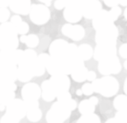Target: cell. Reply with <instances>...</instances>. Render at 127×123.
I'll return each instance as SVG.
<instances>
[{"label":"cell","instance_id":"cell-1","mask_svg":"<svg viewBox=\"0 0 127 123\" xmlns=\"http://www.w3.org/2000/svg\"><path fill=\"white\" fill-rule=\"evenodd\" d=\"M19 47L18 33L10 22L2 23L0 25V50L17 49Z\"/></svg>","mask_w":127,"mask_h":123},{"label":"cell","instance_id":"cell-2","mask_svg":"<svg viewBox=\"0 0 127 123\" xmlns=\"http://www.w3.org/2000/svg\"><path fill=\"white\" fill-rule=\"evenodd\" d=\"M32 23L36 25H43L50 20L51 11L45 4H31L29 13Z\"/></svg>","mask_w":127,"mask_h":123},{"label":"cell","instance_id":"cell-3","mask_svg":"<svg viewBox=\"0 0 127 123\" xmlns=\"http://www.w3.org/2000/svg\"><path fill=\"white\" fill-rule=\"evenodd\" d=\"M118 36V29L114 23L109 26L97 30L95 40L98 44H115Z\"/></svg>","mask_w":127,"mask_h":123},{"label":"cell","instance_id":"cell-4","mask_svg":"<svg viewBox=\"0 0 127 123\" xmlns=\"http://www.w3.org/2000/svg\"><path fill=\"white\" fill-rule=\"evenodd\" d=\"M83 4H67L64 8V19L70 23H75L81 20L83 17Z\"/></svg>","mask_w":127,"mask_h":123},{"label":"cell","instance_id":"cell-5","mask_svg":"<svg viewBox=\"0 0 127 123\" xmlns=\"http://www.w3.org/2000/svg\"><path fill=\"white\" fill-rule=\"evenodd\" d=\"M62 33L72 40H81L85 35V30L81 25H73L71 23L64 24L62 28Z\"/></svg>","mask_w":127,"mask_h":123},{"label":"cell","instance_id":"cell-6","mask_svg":"<svg viewBox=\"0 0 127 123\" xmlns=\"http://www.w3.org/2000/svg\"><path fill=\"white\" fill-rule=\"evenodd\" d=\"M113 23L114 20L112 19L109 12L104 9H101L97 14L96 16L93 19V27L94 28V29L96 31L103 29V28L109 26Z\"/></svg>","mask_w":127,"mask_h":123},{"label":"cell","instance_id":"cell-7","mask_svg":"<svg viewBox=\"0 0 127 123\" xmlns=\"http://www.w3.org/2000/svg\"><path fill=\"white\" fill-rule=\"evenodd\" d=\"M102 9V5L98 0H84L83 5V16L93 19Z\"/></svg>","mask_w":127,"mask_h":123},{"label":"cell","instance_id":"cell-8","mask_svg":"<svg viewBox=\"0 0 127 123\" xmlns=\"http://www.w3.org/2000/svg\"><path fill=\"white\" fill-rule=\"evenodd\" d=\"M8 7L16 14L28 15L31 7V0H8Z\"/></svg>","mask_w":127,"mask_h":123},{"label":"cell","instance_id":"cell-9","mask_svg":"<svg viewBox=\"0 0 127 123\" xmlns=\"http://www.w3.org/2000/svg\"><path fill=\"white\" fill-rule=\"evenodd\" d=\"M68 45L69 43H67L66 40H56L53 41L50 45L49 51H50L51 56L52 57H59L67 52Z\"/></svg>","mask_w":127,"mask_h":123},{"label":"cell","instance_id":"cell-10","mask_svg":"<svg viewBox=\"0 0 127 123\" xmlns=\"http://www.w3.org/2000/svg\"><path fill=\"white\" fill-rule=\"evenodd\" d=\"M115 44H98L94 51L96 60H104L115 55Z\"/></svg>","mask_w":127,"mask_h":123},{"label":"cell","instance_id":"cell-11","mask_svg":"<svg viewBox=\"0 0 127 123\" xmlns=\"http://www.w3.org/2000/svg\"><path fill=\"white\" fill-rule=\"evenodd\" d=\"M10 23L14 25V27L15 28L17 33L18 34H26L30 30V26L29 24L25 22V21L22 20L21 17L19 16V14H15L11 18V20H10Z\"/></svg>","mask_w":127,"mask_h":123},{"label":"cell","instance_id":"cell-12","mask_svg":"<svg viewBox=\"0 0 127 123\" xmlns=\"http://www.w3.org/2000/svg\"><path fill=\"white\" fill-rule=\"evenodd\" d=\"M19 40L26 44L29 48H35L39 44V42H40L39 37L35 34H29V35L23 34V35L20 36Z\"/></svg>","mask_w":127,"mask_h":123},{"label":"cell","instance_id":"cell-13","mask_svg":"<svg viewBox=\"0 0 127 123\" xmlns=\"http://www.w3.org/2000/svg\"><path fill=\"white\" fill-rule=\"evenodd\" d=\"M77 53L82 60H89L93 55L92 47L87 44H81L77 48Z\"/></svg>","mask_w":127,"mask_h":123},{"label":"cell","instance_id":"cell-14","mask_svg":"<svg viewBox=\"0 0 127 123\" xmlns=\"http://www.w3.org/2000/svg\"><path fill=\"white\" fill-rule=\"evenodd\" d=\"M10 17V12L7 8H0V23L7 22Z\"/></svg>","mask_w":127,"mask_h":123},{"label":"cell","instance_id":"cell-15","mask_svg":"<svg viewBox=\"0 0 127 123\" xmlns=\"http://www.w3.org/2000/svg\"><path fill=\"white\" fill-rule=\"evenodd\" d=\"M109 14H110L113 20L115 21L118 17L120 15V14H121V9L118 6H115V7H113L111 8V10L109 11Z\"/></svg>","mask_w":127,"mask_h":123},{"label":"cell","instance_id":"cell-16","mask_svg":"<svg viewBox=\"0 0 127 123\" xmlns=\"http://www.w3.org/2000/svg\"><path fill=\"white\" fill-rule=\"evenodd\" d=\"M65 6H66V4H65L64 0H56V1H55L54 7H55L56 9L62 10V8H65Z\"/></svg>","mask_w":127,"mask_h":123},{"label":"cell","instance_id":"cell-17","mask_svg":"<svg viewBox=\"0 0 127 123\" xmlns=\"http://www.w3.org/2000/svg\"><path fill=\"white\" fill-rule=\"evenodd\" d=\"M119 1L120 0H104L105 5L108 6V7H110V8L117 6V4H119Z\"/></svg>","mask_w":127,"mask_h":123},{"label":"cell","instance_id":"cell-18","mask_svg":"<svg viewBox=\"0 0 127 123\" xmlns=\"http://www.w3.org/2000/svg\"><path fill=\"white\" fill-rule=\"evenodd\" d=\"M120 55L124 58H127V44H123L120 49Z\"/></svg>","mask_w":127,"mask_h":123},{"label":"cell","instance_id":"cell-19","mask_svg":"<svg viewBox=\"0 0 127 123\" xmlns=\"http://www.w3.org/2000/svg\"><path fill=\"white\" fill-rule=\"evenodd\" d=\"M8 6V0H0V8H7Z\"/></svg>","mask_w":127,"mask_h":123},{"label":"cell","instance_id":"cell-20","mask_svg":"<svg viewBox=\"0 0 127 123\" xmlns=\"http://www.w3.org/2000/svg\"><path fill=\"white\" fill-rule=\"evenodd\" d=\"M38 1H40V3H44L45 5H46V6H50L51 5V2L52 1V0H38Z\"/></svg>","mask_w":127,"mask_h":123},{"label":"cell","instance_id":"cell-21","mask_svg":"<svg viewBox=\"0 0 127 123\" xmlns=\"http://www.w3.org/2000/svg\"><path fill=\"white\" fill-rule=\"evenodd\" d=\"M119 3L121 4L122 6H127V0H120Z\"/></svg>","mask_w":127,"mask_h":123},{"label":"cell","instance_id":"cell-22","mask_svg":"<svg viewBox=\"0 0 127 123\" xmlns=\"http://www.w3.org/2000/svg\"><path fill=\"white\" fill-rule=\"evenodd\" d=\"M125 17H126V19H127V8H126V9L125 10Z\"/></svg>","mask_w":127,"mask_h":123},{"label":"cell","instance_id":"cell-23","mask_svg":"<svg viewBox=\"0 0 127 123\" xmlns=\"http://www.w3.org/2000/svg\"><path fill=\"white\" fill-rule=\"evenodd\" d=\"M125 66H126V67L127 68V61L126 62V63H125Z\"/></svg>","mask_w":127,"mask_h":123}]
</instances>
